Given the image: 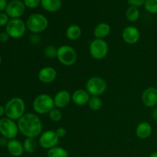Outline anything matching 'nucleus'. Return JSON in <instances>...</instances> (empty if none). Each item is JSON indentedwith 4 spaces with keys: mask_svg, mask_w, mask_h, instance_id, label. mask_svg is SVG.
I'll return each instance as SVG.
<instances>
[{
    "mask_svg": "<svg viewBox=\"0 0 157 157\" xmlns=\"http://www.w3.org/2000/svg\"><path fill=\"white\" fill-rule=\"evenodd\" d=\"M17 124L19 132L25 137L36 138L43 133L42 122L36 113H25Z\"/></svg>",
    "mask_w": 157,
    "mask_h": 157,
    "instance_id": "nucleus-1",
    "label": "nucleus"
},
{
    "mask_svg": "<svg viewBox=\"0 0 157 157\" xmlns=\"http://www.w3.org/2000/svg\"><path fill=\"white\" fill-rule=\"evenodd\" d=\"M6 117L13 121H18L25 112V103L18 97L12 98L5 105Z\"/></svg>",
    "mask_w": 157,
    "mask_h": 157,
    "instance_id": "nucleus-2",
    "label": "nucleus"
},
{
    "mask_svg": "<svg viewBox=\"0 0 157 157\" xmlns=\"http://www.w3.org/2000/svg\"><path fill=\"white\" fill-rule=\"evenodd\" d=\"M28 30L32 34H39L44 32L48 27V19L41 13H34L28 17L25 21Z\"/></svg>",
    "mask_w": 157,
    "mask_h": 157,
    "instance_id": "nucleus-3",
    "label": "nucleus"
},
{
    "mask_svg": "<svg viewBox=\"0 0 157 157\" xmlns=\"http://www.w3.org/2000/svg\"><path fill=\"white\" fill-rule=\"evenodd\" d=\"M53 97L47 94H41L35 97L32 103V108L36 114H46L55 108Z\"/></svg>",
    "mask_w": 157,
    "mask_h": 157,
    "instance_id": "nucleus-4",
    "label": "nucleus"
},
{
    "mask_svg": "<svg viewBox=\"0 0 157 157\" xmlns=\"http://www.w3.org/2000/svg\"><path fill=\"white\" fill-rule=\"evenodd\" d=\"M57 58L61 64L69 67L75 64L78 59V55L73 47L64 44L58 48Z\"/></svg>",
    "mask_w": 157,
    "mask_h": 157,
    "instance_id": "nucleus-5",
    "label": "nucleus"
},
{
    "mask_svg": "<svg viewBox=\"0 0 157 157\" xmlns=\"http://www.w3.org/2000/svg\"><path fill=\"white\" fill-rule=\"evenodd\" d=\"M107 84L105 80L99 76L89 78L86 83V90L90 96H100L106 92Z\"/></svg>",
    "mask_w": 157,
    "mask_h": 157,
    "instance_id": "nucleus-6",
    "label": "nucleus"
},
{
    "mask_svg": "<svg viewBox=\"0 0 157 157\" xmlns=\"http://www.w3.org/2000/svg\"><path fill=\"white\" fill-rule=\"evenodd\" d=\"M27 27L26 24L21 18H12L6 26V32L10 38L19 39L25 35Z\"/></svg>",
    "mask_w": 157,
    "mask_h": 157,
    "instance_id": "nucleus-7",
    "label": "nucleus"
},
{
    "mask_svg": "<svg viewBox=\"0 0 157 157\" xmlns=\"http://www.w3.org/2000/svg\"><path fill=\"white\" fill-rule=\"evenodd\" d=\"M89 52L94 59L102 60L108 55L109 45L104 39L95 38L90 42Z\"/></svg>",
    "mask_w": 157,
    "mask_h": 157,
    "instance_id": "nucleus-8",
    "label": "nucleus"
},
{
    "mask_svg": "<svg viewBox=\"0 0 157 157\" xmlns=\"http://www.w3.org/2000/svg\"><path fill=\"white\" fill-rule=\"evenodd\" d=\"M19 132L18 124L15 121L8 117L0 119V133L8 140L15 139Z\"/></svg>",
    "mask_w": 157,
    "mask_h": 157,
    "instance_id": "nucleus-9",
    "label": "nucleus"
},
{
    "mask_svg": "<svg viewBox=\"0 0 157 157\" xmlns=\"http://www.w3.org/2000/svg\"><path fill=\"white\" fill-rule=\"evenodd\" d=\"M59 139L55 130H47L41 133L38 138V144L40 147L45 150H50L57 147Z\"/></svg>",
    "mask_w": 157,
    "mask_h": 157,
    "instance_id": "nucleus-10",
    "label": "nucleus"
},
{
    "mask_svg": "<svg viewBox=\"0 0 157 157\" xmlns=\"http://www.w3.org/2000/svg\"><path fill=\"white\" fill-rule=\"evenodd\" d=\"M25 6L21 0H12L9 2L6 7V12L9 18H20L25 12Z\"/></svg>",
    "mask_w": 157,
    "mask_h": 157,
    "instance_id": "nucleus-11",
    "label": "nucleus"
},
{
    "mask_svg": "<svg viewBox=\"0 0 157 157\" xmlns=\"http://www.w3.org/2000/svg\"><path fill=\"white\" fill-rule=\"evenodd\" d=\"M122 38L127 44H135L140 39V32L135 26H127L122 32Z\"/></svg>",
    "mask_w": 157,
    "mask_h": 157,
    "instance_id": "nucleus-12",
    "label": "nucleus"
},
{
    "mask_svg": "<svg viewBox=\"0 0 157 157\" xmlns=\"http://www.w3.org/2000/svg\"><path fill=\"white\" fill-rule=\"evenodd\" d=\"M142 102L147 107H154L157 105V88L154 87H147L142 94Z\"/></svg>",
    "mask_w": 157,
    "mask_h": 157,
    "instance_id": "nucleus-13",
    "label": "nucleus"
},
{
    "mask_svg": "<svg viewBox=\"0 0 157 157\" xmlns=\"http://www.w3.org/2000/svg\"><path fill=\"white\" fill-rule=\"evenodd\" d=\"M38 80L44 84H51L57 78V71L52 66H45L40 69L38 74Z\"/></svg>",
    "mask_w": 157,
    "mask_h": 157,
    "instance_id": "nucleus-14",
    "label": "nucleus"
},
{
    "mask_svg": "<svg viewBox=\"0 0 157 157\" xmlns=\"http://www.w3.org/2000/svg\"><path fill=\"white\" fill-rule=\"evenodd\" d=\"M55 107L56 108L61 109L67 107L71 101V95L67 90H61L57 92L53 97Z\"/></svg>",
    "mask_w": 157,
    "mask_h": 157,
    "instance_id": "nucleus-15",
    "label": "nucleus"
},
{
    "mask_svg": "<svg viewBox=\"0 0 157 157\" xmlns=\"http://www.w3.org/2000/svg\"><path fill=\"white\" fill-rule=\"evenodd\" d=\"M90 95L86 89H78L71 94V101L77 106H84L88 104Z\"/></svg>",
    "mask_w": 157,
    "mask_h": 157,
    "instance_id": "nucleus-16",
    "label": "nucleus"
},
{
    "mask_svg": "<svg viewBox=\"0 0 157 157\" xmlns=\"http://www.w3.org/2000/svg\"><path fill=\"white\" fill-rule=\"evenodd\" d=\"M7 150L9 153L14 157H19L24 153L23 144H21L18 140H10L7 143Z\"/></svg>",
    "mask_w": 157,
    "mask_h": 157,
    "instance_id": "nucleus-17",
    "label": "nucleus"
},
{
    "mask_svg": "<svg viewBox=\"0 0 157 157\" xmlns=\"http://www.w3.org/2000/svg\"><path fill=\"white\" fill-rule=\"evenodd\" d=\"M153 132V128L150 123L141 122L136 126V135L140 140H145L150 137Z\"/></svg>",
    "mask_w": 157,
    "mask_h": 157,
    "instance_id": "nucleus-18",
    "label": "nucleus"
},
{
    "mask_svg": "<svg viewBox=\"0 0 157 157\" xmlns=\"http://www.w3.org/2000/svg\"><path fill=\"white\" fill-rule=\"evenodd\" d=\"M110 25L106 22H101L95 26L94 29V35L95 38L98 39H104L107 38L110 33Z\"/></svg>",
    "mask_w": 157,
    "mask_h": 157,
    "instance_id": "nucleus-19",
    "label": "nucleus"
},
{
    "mask_svg": "<svg viewBox=\"0 0 157 157\" xmlns=\"http://www.w3.org/2000/svg\"><path fill=\"white\" fill-rule=\"evenodd\" d=\"M41 6L48 12H56L62 7L61 0H41Z\"/></svg>",
    "mask_w": 157,
    "mask_h": 157,
    "instance_id": "nucleus-20",
    "label": "nucleus"
},
{
    "mask_svg": "<svg viewBox=\"0 0 157 157\" xmlns=\"http://www.w3.org/2000/svg\"><path fill=\"white\" fill-rule=\"evenodd\" d=\"M82 30L79 25L76 24H72L67 28L65 32L66 37L71 41H75L81 38Z\"/></svg>",
    "mask_w": 157,
    "mask_h": 157,
    "instance_id": "nucleus-21",
    "label": "nucleus"
},
{
    "mask_svg": "<svg viewBox=\"0 0 157 157\" xmlns=\"http://www.w3.org/2000/svg\"><path fill=\"white\" fill-rule=\"evenodd\" d=\"M126 18L130 22H136L140 17V12L139 9L135 6H130L126 11Z\"/></svg>",
    "mask_w": 157,
    "mask_h": 157,
    "instance_id": "nucleus-22",
    "label": "nucleus"
},
{
    "mask_svg": "<svg viewBox=\"0 0 157 157\" xmlns=\"http://www.w3.org/2000/svg\"><path fill=\"white\" fill-rule=\"evenodd\" d=\"M48 157H68L69 153L66 149L61 147H55L48 150Z\"/></svg>",
    "mask_w": 157,
    "mask_h": 157,
    "instance_id": "nucleus-23",
    "label": "nucleus"
},
{
    "mask_svg": "<svg viewBox=\"0 0 157 157\" xmlns=\"http://www.w3.org/2000/svg\"><path fill=\"white\" fill-rule=\"evenodd\" d=\"M38 143H37L35 138L26 137L23 142V147H24L25 152L28 153H35L37 150Z\"/></svg>",
    "mask_w": 157,
    "mask_h": 157,
    "instance_id": "nucleus-24",
    "label": "nucleus"
},
{
    "mask_svg": "<svg viewBox=\"0 0 157 157\" xmlns=\"http://www.w3.org/2000/svg\"><path fill=\"white\" fill-rule=\"evenodd\" d=\"M87 105L91 110L98 111L102 107L103 101L99 96H90Z\"/></svg>",
    "mask_w": 157,
    "mask_h": 157,
    "instance_id": "nucleus-25",
    "label": "nucleus"
},
{
    "mask_svg": "<svg viewBox=\"0 0 157 157\" xmlns=\"http://www.w3.org/2000/svg\"><path fill=\"white\" fill-rule=\"evenodd\" d=\"M144 7L150 14H157V0H146Z\"/></svg>",
    "mask_w": 157,
    "mask_h": 157,
    "instance_id": "nucleus-26",
    "label": "nucleus"
},
{
    "mask_svg": "<svg viewBox=\"0 0 157 157\" xmlns=\"http://www.w3.org/2000/svg\"><path fill=\"white\" fill-rule=\"evenodd\" d=\"M57 54H58V48L53 45L47 46L44 50V56L48 59L57 58Z\"/></svg>",
    "mask_w": 157,
    "mask_h": 157,
    "instance_id": "nucleus-27",
    "label": "nucleus"
},
{
    "mask_svg": "<svg viewBox=\"0 0 157 157\" xmlns=\"http://www.w3.org/2000/svg\"><path fill=\"white\" fill-rule=\"evenodd\" d=\"M48 116L51 121H53V122H59L62 119V113L60 110V109L56 108V107L53 108L49 112Z\"/></svg>",
    "mask_w": 157,
    "mask_h": 157,
    "instance_id": "nucleus-28",
    "label": "nucleus"
},
{
    "mask_svg": "<svg viewBox=\"0 0 157 157\" xmlns=\"http://www.w3.org/2000/svg\"><path fill=\"white\" fill-rule=\"evenodd\" d=\"M26 8L34 9L38 8L41 5V0H23Z\"/></svg>",
    "mask_w": 157,
    "mask_h": 157,
    "instance_id": "nucleus-29",
    "label": "nucleus"
},
{
    "mask_svg": "<svg viewBox=\"0 0 157 157\" xmlns=\"http://www.w3.org/2000/svg\"><path fill=\"white\" fill-rule=\"evenodd\" d=\"M9 21V17L6 12H0V27H6Z\"/></svg>",
    "mask_w": 157,
    "mask_h": 157,
    "instance_id": "nucleus-30",
    "label": "nucleus"
},
{
    "mask_svg": "<svg viewBox=\"0 0 157 157\" xmlns=\"http://www.w3.org/2000/svg\"><path fill=\"white\" fill-rule=\"evenodd\" d=\"M127 2L130 6L139 8L144 6L146 0H127Z\"/></svg>",
    "mask_w": 157,
    "mask_h": 157,
    "instance_id": "nucleus-31",
    "label": "nucleus"
},
{
    "mask_svg": "<svg viewBox=\"0 0 157 157\" xmlns=\"http://www.w3.org/2000/svg\"><path fill=\"white\" fill-rule=\"evenodd\" d=\"M10 38V36L9 35V34L5 31V32H2L0 33V41L2 43H6Z\"/></svg>",
    "mask_w": 157,
    "mask_h": 157,
    "instance_id": "nucleus-32",
    "label": "nucleus"
},
{
    "mask_svg": "<svg viewBox=\"0 0 157 157\" xmlns=\"http://www.w3.org/2000/svg\"><path fill=\"white\" fill-rule=\"evenodd\" d=\"M30 41L32 44H38L41 41V38L39 37L38 34H33V35L31 36Z\"/></svg>",
    "mask_w": 157,
    "mask_h": 157,
    "instance_id": "nucleus-33",
    "label": "nucleus"
},
{
    "mask_svg": "<svg viewBox=\"0 0 157 157\" xmlns=\"http://www.w3.org/2000/svg\"><path fill=\"white\" fill-rule=\"evenodd\" d=\"M55 132H56L57 135H58V136L59 138L64 137L66 135V133H67V130H66V129L64 127H59V128H58L55 130Z\"/></svg>",
    "mask_w": 157,
    "mask_h": 157,
    "instance_id": "nucleus-34",
    "label": "nucleus"
},
{
    "mask_svg": "<svg viewBox=\"0 0 157 157\" xmlns=\"http://www.w3.org/2000/svg\"><path fill=\"white\" fill-rule=\"evenodd\" d=\"M7 0H0V12H3V11H6V7L8 5Z\"/></svg>",
    "mask_w": 157,
    "mask_h": 157,
    "instance_id": "nucleus-35",
    "label": "nucleus"
},
{
    "mask_svg": "<svg viewBox=\"0 0 157 157\" xmlns=\"http://www.w3.org/2000/svg\"><path fill=\"white\" fill-rule=\"evenodd\" d=\"M152 117H153V119L155 121L157 122V107L155 108L154 110H153V112H152Z\"/></svg>",
    "mask_w": 157,
    "mask_h": 157,
    "instance_id": "nucleus-36",
    "label": "nucleus"
},
{
    "mask_svg": "<svg viewBox=\"0 0 157 157\" xmlns=\"http://www.w3.org/2000/svg\"><path fill=\"white\" fill-rule=\"evenodd\" d=\"M6 115V110H5V107L0 105V117Z\"/></svg>",
    "mask_w": 157,
    "mask_h": 157,
    "instance_id": "nucleus-37",
    "label": "nucleus"
},
{
    "mask_svg": "<svg viewBox=\"0 0 157 157\" xmlns=\"http://www.w3.org/2000/svg\"><path fill=\"white\" fill-rule=\"evenodd\" d=\"M149 157H157V151L152 153L150 155V156H149Z\"/></svg>",
    "mask_w": 157,
    "mask_h": 157,
    "instance_id": "nucleus-38",
    "label": "nucleus"
},
{
    "mask_svg": "<svg viewBox=\"0 0 157 157\" xmlns=\"http://www.w3.org/2000/svg\"><path fill=\"white\" fill-rule=\"evenodd\" d=\"M1 63H2V57L0 56V64H1Z\"/></svg>",
    "mask_w": 157,
    "mask_h": 157,
    "instance_id": "nucleus-39",
    "label": "nucleus"
},
{
    "mask_svg": "<svg viewBox=\"0 0 157 157\" xmlns=\"http://www.w3.org/2000/svg\"><path fill=\"white\" fill-rule=\"evenodd\" d=\"M156 85H157V80H156Z\"/></svg>",
    "mask_w": 157,
    "mask_h": 157,
    "instance_id": "nucleus-40",
    "label": "nucleus"
}]
</instances>
